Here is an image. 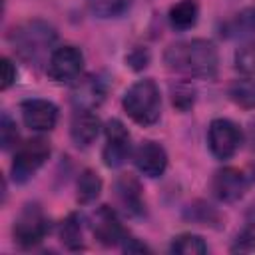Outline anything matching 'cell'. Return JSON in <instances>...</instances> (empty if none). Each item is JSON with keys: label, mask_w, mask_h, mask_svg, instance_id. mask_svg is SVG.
<instances>
[{"label": "cell", "mask_w": 255, "mask_h": 255, "mask_svg": "<svg viewBox=\"0 0 255 255\" xmlns=\"http://www.w3.org/2000/svg\"><path fill=\"white\" fill-rule=\"evenodd\" d=\"M169 70L187 78L213 80L219 70V54L211 40L195 38L171 44L163 56Z\"/></svg>", "instance_id": "6da1fadb"}, {"label": "cell", "mask_w": 255, "mask_h": 255, "mask_svg": "<svg viewBox=\"0 0 255 255\" xmlns=\"http://www.w3.org/2000/svg\"><path fill=\"white\" fill-rule=\"evenodd\" d=\"M56 30L44 20H28L16 26L10 34V42L16 54L28 64H42L52 56V48L56 44Z\"/></svg>", "instance_id": "7a4b0ae2"}, {"label": "cell", "mask_w": 255, "mask_h": 255, "mask_svg": "<svg viewBox=\"0 0 255 255\" xmlns=\"http://www.w3.org/2000/svg\"><path fill=\"white\" fill-rule=\"evenodd\" d=\"M126 114L139 126H153L161 114V94L159 86L151 78L137 80L131 84L122 100Z\"/></svg>", "instance_id": "3957f363"}, {"label": "cell", "mask_w": 255, "mask_h": 255, "mask_svg": "<svg viewBox=\"0 0 255 255\" xmlns=\"http://www.w3.org/2000/svg\"><path fill=\"white\" fill-rule=\"evenodd\" d=\"M50 231V223H48V217L44 215V211L32 203V205H26L16 221H14V227H12V233H14V239L20 247H36L38 243L44 241V237L48 235Z\"/></svg>", "instance_id": "277c9868"}, {"label": "cell", "mask_w": 255, "mask_h": 255, "mask_svg": "<svg viewBox=\"0 0 255 255\" xmlns=\"http://www.w3.org/2000/svg\"><path fill=\"white\" fill-rule=\"evenodd\" d=\"M50 157V145L48 141L36 137L26 143H22L12 159V179L16 183H26Z\"/></svg>", "instance_id": "5b68a950"}, {"label": "cell", "mask_w": 255, "mask_h": 255, "mask_svg": "<svg viewBox=\"0 0 255 255\" xmlns=\"http://www.w3.org/2000/svg\"><path fill=\"white\" fill-rule=\"evenodd\" d=\"M241 141H243V133L235 122H231L227 118H217L209 124L207 145H209V151L217 159L233 157L235 151L241 147Z\"/></svg>", "instance_id": "8992f818"}, {"label": "cell", "mask_w": 255, "mask_h": 255, "mask_svg": "<svg viewBox=\"0 0 255 255\" xmlns=\"http://www.w3.org/2000/svg\"><path fill=\"white\" fill-rule=\"evenodd\" d=\"M82 70H84V54L78 46L72 44L60 46L48 58V76L58 84L76 82L82 76Z\"/></svg>", "instance_id": "52a82bcc"}, {"label": "cell", "mask_w": 255, "mask_h": 255, "mask_svg": "<svg viewBox=\"0 0 255 255\" xmlns=\"http://www.w3.org/2000/svg\"><path fill=\"white\" fill-rule=\"evenodd\" d=\"M129 133L120 120H110L106 124V145L102 151L104 163L108 167H120L129 155Z\"/></svg>", "instance_id": "ba28073f"}, {"label": "cell", "mask_w": 255, "mask_h": 255, "mask_svg": "<svg viewBox=\"0 0 255 255\" xmlns=\"http://www.w3.org/2000/svg\"><path fill=\"white\" fill-rule=\"evenodd\" d=\"M22 120L26 128L34 131H50L58 124V108L42 98H30L20 104Z\"/></svg>", "instance_id": "9c48e42d"}, {"label": "cell", "mask_w": 255, "mask_h": 255, "mask_svg": "<svg viewBox=\"0 0 255 255\" xmlns=\"http://www.w3.org/2000/svg\"><path fill=\"white\" fill-rule=\"evenodd\" d=\"M247 187H249V181L245 173L237 167H223L211 179V189L215 197L223 203L239 201L247 193Z\"/></svg>", "instance_id": "30bf717a"}, {"label": "cell", "mask_w": 255, "mask_h": 255, "mask_svg": "<svg viewBox=\"0 0 255 255\" xmlns=\"http://www.w3.org/2000/svg\"><path fill=\"white\" fill-rule=\"evenodd\" d=\"M133 163L145 177H161L167 167V153L161 143L145 139L133 151Z\"/></svg>", "instance_id": "8fae6325"}, {"label": "cell", "mask_w": 255, "mask_h": 255, "mask_svg": "<svg viewBox=\"0 0 255 255\" xmlns=\"http://www.w3.org/2000/svg\"><path fill=\"white\" fill-rule=\"evenodd\" d=\"M92 231H94V237L102 245H118L126 237V231H124V225H122L118 213L112 207H108V205H102L94 213V217H92Z\"/></svg>", "instance_id": "7c38bea8"}, {"label": "cell", "mask_w": 255, "mask_h": 255, "mask_svg": "<svg viewBox=\"0 0 255 255\" xmlns=\"http://www.w3.org/2000/svg\"><path fill=\"white\" fill-rule=\"evenodd\" d=\"M106 98V84L98 76H84L74 82L72 104L76 110H96Z\"/></svg>", "instance_id": "4fadbf2b"}, {"label": "cell", "mask_w": 255, "mask_h": 255, "mask_svg": "<svg viewBox=\"0 0 255 255\" xmlns=\"http://www.w3.org/2000/svg\"><path fill=\"white\" fill-rule=\"evenodd\" d=\"M100 133V120L94 110H78L70 124V137L76 147H90Z\"/></svg>", "instance_id": "5bb4252c"}, {"label": "cell", "mask_w": 255, "mask_h": 255, "mask_svg": "<svg viewBox=\"0 0 255 255\" xmlns=\"http://www.w3.org/2000/svg\"><path fill=\"white\" fill-rule=\"evenodd\" d=\"M116 197L120 201V205L124 207L126 213L139 217L145 211V203H143V195H141V187L139 181L131 175H124L116 181Z\"/></svg>", "instance_id": "9a60e30c"}, {"label": "cell", "mask_w": 255, "mask_h": 255, "mask_svg": "<svg viewBox=\"0 0 255 255\" xmlns=\"http://www.w3.org/2000/svg\"><path fill=\"white\" fill-rule=\"evenodd\" d=\"M199 18V6L195 0H179L169 8V24L175 30H189Z\"/></svg>", "instance_id": "2e32d148"}, {"label": "cell", "mask_w": 255, "mask_h": 255, "mask_svg": "<svg viewBox=\"0 0 255 255\" xmlns=\"http://www.w3.org/2000/svg\"><path fill=\"white\" fill-rule=\"evenodd\" d=\"M229 98L237 106L245 110H253L255 108V78L241 76L239 80H233L229 86Z\"/></svg>", "instance_id": "e0dca14e"}, {"label": "cell", "mask_w": 255, "mask_h": 255, "mask_svg": "<svg viewBox=\"0 0 255 255\" xmlns=\"http://www.w3.org/2000/svg\"><path fill=\"white\" fill-rule=\"evenodd\" d=\"M60 237L62 243L70 251H78L84 247V237H82V217L78 213H70L60 227Z\"/></svg>", "instance_id": "ac0fdd59"}, {"label": "cell", "mask_w": 255, "mask_h": 255, "mask_svg": "<svg viewBox=\"0 0 255 255\" xmlns=\"http://www.w3.org/2000/svg\"><path fill=\"white\" fill-rule=\"evenodd\" d=\"M102 191V179L94 169H84L78 177V201L80 203H92L98 199Z\"/></svg>", "instance_id": "d6986e66"}, {"label": "cell", "mask_w": 255, "mask_h": 255, "mask_svg": "<svg viewBox=\"0 0 255 255\" xmlns=\"http://www.w3.org/2000/svg\"><path fill=\"white\" fill-rule=\"evenodd\" d=\"M86 2L90 12L98 18H118L126 14L133 4V0H86Z\"/></svg>", "instance_id": "ffe728a7"}, {"label": "cell", "mask_w": 255, "mask_h": 255, "mask_svg": "<svg viewBox=\"0 0 255 255\" xmlns=\"http://www.w3.org/2000/svg\"><path fill=\"white\" fill-rule=\"evenodd\" d=\"M169 249L173 253H179V255H203V253H207V243L201 235L181 233V235L173 237Z\"/></svg>", "instance_id": "44dd1931"}, {"label": "cell", "mask_w": 255, "mask_h": 255, "mask_svg": "<svg viewBox=\"0 0 255 255\" xmlns=\"http://www.w3.org/2000/svg\"><path fill=\"white\" fill-rule=\"evenodd\" d=\"M223 28H225L227 36H249V34H255V6L253 8H245L243 12L235 14Z\"/></svg>", "instance_id": "7402d4cb"}, {"label": "cell", "mask_w": 255, "mask_h": 255, "mask_svg": "<svg viewBox=\"0 0 255 255\" xmlns=\"http://www.w3.org/2000/svg\"><path fill=\"white\" fill-rule=\"evenodd\" d=\"M235 68L241 76L255 78V42L243 46L235 54Z\"/></svg>", "instance_id": "603a6c76"}, {"label": "cell", "mask_w": 255, "mask_h": 255, "mask_svg": "<svg viewBox=\"0 0 255 255\" xmlns=\"http://www.w3.org/2000/svg\"><path fill=\"white\" fill-rule=\"evenodd\" d=\"M231 251H233V253H249V251H255V221L247 223V225L237 233Z\"/></svg>", "instance_id": "cb8c5ba5"}, {"label": "cell", "mask_w": 255, "mask_h": 255, "mask_svg": "<svg viewBox=\"0 0 255 255\" xmlns=\"http://www.w3.org/2000/svg\"><path fill=\"white\" fill-rule=\"evenodd\" d=\"M171 100H173V106L177 110L187 112L195 102V90L187 84H177L171 88Z\"/></svg>", "instance_id": "d4e9b609"}, {"label": "cell", "mask_w": 255, "mask_h": 255, "mask_svg": "<svg viewBox=\"0 0 255 255\" xmlns=\"http://www.w3.org/2000/svg\"><path fill=\"white\" fill-rule=\"evenodd\" d=\"M16 141H18L16 122L4 112V114H2V122H0V143H2V149H10V147H14Z\"/></svg>", "instance_id": "484cf974"}, {"label": "cell", "mask_w": 255, "mask_h": 255, "mask_svg": "<svg viewBox=\"0 0 255 255\" xmlns=\"http://www.w3.org/2000/svg\"><path fill=\"white\" fill-rule=\"evenodd\" d=\"M126 62H128L133 70H141V68H145L147 62H149V54H147V50H143V48H135V50L126 58Z\"/></svg>", "instance_id": "4316f807"}, {"label": "cell", "mask_w": 255, "mask_h": 255, "mask_svg": "<svg viewBox=\"0 0 255 255\" xmlns=\"http://www.w3.org/2000/svg\"><path fill=\"white\" fill-rule=\"evenodd\" d=\"M16 82V66L10 58H2V90H8Z\"/></svg>", "instance_id": "83f0119b"}, {"label": "cell", "mask_w": 255, "mask_h": 255, "mask_svg": "<svg viewBox=\"0 0 255 255\" xmlns=\"http://www.w3.org/2000/svg\"><path fill=\"white\" fill-rule=\"evenodd\" d=\"M122 243H124L122 247H124L126 253H145V251H149L141 241H137L135 237H129V235H126Z\"/></svg>", "instance_id": "f1b7e54d"}]
</instances>
